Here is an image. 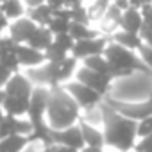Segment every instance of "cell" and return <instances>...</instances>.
Here are the masks:
<instances>
[{
	"mask_svg": "<svg viewBox=\"0 0 152 152\" xmlns=\"http://www.w3.org/2000/svg\"><path fill=\"white\" fill-rule=\"evenodd\" d=\"M104 57L113 66L111 79L131 77L132 73H143V75H150L152 77V72L147 68V64L141 61V57L132 54V50H127V48H124L113 41L107 43V47L104 50Z\"/></svg>",
	"mask_w": 152,
	"mask_h": 152,
	"instance_id": "cell-3",
	"label": "cell"
},
{
	"mask_svg": "<svg viewBox=\"0 0 152 152\" xmlns=\"http://www.w3.org/2000/svg\"><path fill=\"white\" fill-rule=\"evenodd\" d=\"M84 68H88L91 72H97V73H102V75H109V77H111V72H113V66L109 64V61L104 56L86 57L84 59Z\"/></svg>",
	"mask_w": 152,
	"mask_h": 152,
	"instance_id": "cell-21",
	"label": "cell"
},
{
	"mask_svg": "<svg viewBox=\"0 0 152 152\" xmlns=\"http://www.w3.org/2000/svg\"><path fill=\"white\" fill-rule=\"evenodd\" d=\"M77 79H79L81 84L91 88L93 91H97V93L102 95V97L107 93V90L111 88V83H113V79L109 77V75H102V73L91 72V70H88V68H84V66L77 72Z\"/></svg>",
	"mask_w": 152,
	"mask_h": 152,
	"instance_id": "cell-6",
	"label": "cell"
},
{
	"mask_svg": "<svg viewBox=\"0 0 152 152\" xmlns=\"http://www.w3.org/2000/svg\"><path fill=\"white\" fill-rule=\"evenodd\" d=\"M79 129H81V132H83L84 147H90V148H102V145H104V134H102L97 127H93V125H90V124H86V122H81V124H79Z\"/></svg>",
	"mask_w": 152,
	"mask_h": 152,
	"instance_id": "cell-14",
	"label": "cell"
},
{
	"mask_svg": "<svg viewBox=\"0 0 152 152\" xmlns=\"http://www.w3.org/2000/svg\"><path fill=\"white\" fill-rule=\"evenodd\" d=\"M2 109H4L7 115H11V116H20V115H25V113H27V109H29V100L6 95V99H4V102H2Z\"/></svg>",
	"mask_w": 152,
	"mask_h": 152,
	"instance_id": "cell-19",
	"label": "cell"
},
{
	"mask_svg": "<svg viewBox=\"0 0 152 152\" xmlns=\"http://www.w3.org/2000/svg\"><path fill=\"white\" fill-rule=\"evenodd\" d=\"M0 13L7 20H20V18H23L25 7H23L22 0H4L0 4Z\"/></svg>",
	"mask_w": 152,
	"mask_h": 152,
	"instance_id": "cell-20",
	"label": "cell"
},
{
	"mask_svg": "<svg viewBox=\"0 0 152 152\" xmlns=\"http://www.w3.org/2000/svg\"><path fill=\"white\" fill-rule=\"evenodd\" d=\"M140 36H141V39H143V43H145V45L152 47V31H148L147 27H141Z\"/></svg>",
	"mask_w": 152,
	"mask_h": 152,
	"instance_id": "cell-35",
	"label": "cell"
},
{
	"mask_svg": "<svg viewBox=\"0 0 152 152\" xmlns=\"http://www.w3.org/2000/svg\"><path fill=\"white\" fill-rule=\"evenodd\" d=\"M100 109H102V118H104L102 124L106 125L104 143L118 148L120 152H127L134 148L136 145L134 140L138 136V122L122 116L120 113L111 109L106 102L100 104Z\"/></svg>",
	"mask_w": 152,
	"mask_h": 152,
	"instance_id": "cell-1",
	"label": "cell"
},
{
	"mask_svg": "<svg viewBox=\"0 0 152 152\" xmlns=\"http://www.w3.org/2000/svg\"><path fill=\"white\" fill-rule=\"evenodd\" d=\"M2 2H4V0H0V4H2Z\"/></svg>",
	"mask_w": 152,
	"mask_h": 152,
	"instance_id": "cell-42",
	"label": "cell"
},
{
	"mask_svg": "<svg viewBox=\"0 0 152 152\" xmlns=\"http://www.w3.org/2000/svg\"><path fill=\"white\" fill-rule=\"evenodd\" d=\"M45 4L52 9V11H59L64 9V0H45Z\"/></svg>",
	"mask_w": 152,
	"mask_h": 152,
	"instance_id": "cell-36",
	"label": "cell"
},
{
	"mask_svg": "<svg viewBox=\"0 0 152 152\" xmlns=\"http://www.w3.org/2000/svg\"><path fill=\"white\" fill-rule=\"evenodd\" d=\"M134 150L136 152H152V134L143 136L141 141L134 145Z\"/></svg>",
	"mask_w": 152,
	"mask_h": 152,
	"instance_id": "cell-30",
	"label": "cell"
},
{
	"mask_svg": "<svg viewBox=\"0 0 152 152\" xmlns=\"http://www.w3.org/2000/svg\"><path fill=\"white\" fill-rule=\"evenodd\" d=\"M38 25L29 20V18H20V20H15L11 25H9V38L16 43V45H27L29 39L32 38V34L36 32Z\"/></svg>",
	"mask_w": 152,
	"mask_h": 152,
	"instance_id": "cell-9",
	"label": "cell"
},
{
	"mask_svg": "<svg viewBox=\"0 0 152 152\" xmlns=\"http://www.w3.org/2000/svg\"><path fill=\"white\" fill-rule=\"evenodd\" d=\"M64 90L68 91V95L77 102L79 107H84V109H90V107H95L102 102V95H99L97 91H93L91 88L81 84L79 81L77 83H68L64 86Z\"/></svg>",
	"mask_w": 152,
	"mask_h": 152,
	"instance_id": "cell-5",
	"label": "cell"
},
{
	"mask_svg": "<svg viewBox=\"0 0 152 152\" xmlns=\"http://www.w3.org/2000/svg\"><path fill=\"white\" fill-rule=\"evenodd\" d=\"M70 20H64V18H59V16H54L52 20H50V23L47 25V29L54 34V36H57V34H68V31H70Z\"/></svg>",
	"mask_w": 152,
	"mask_h": 152,
	"instance_id": "cell-25",
	"label": "cell"
},
{
	"mask_svg": "<svg viewBox=\"0 0 152 152\" xmlns=\"http://www.w3.org/2000/svg\"><path fill=\"white\" fill-rule=\"evenodd\" d=\"M140 11H141V16H143V27H147L148 31H152V4L143 6Z\"/></svg>",
	"mask_w": 152,
	"mask_h": 152,
	"instance_id": "cell-31",
	"label": "cell"
},
{
	"mask_svg": "<svg viewBox=\"0 0 152 152\" xmlns=\"http://www.w3.org/2000/svg\"><path fill=\"white\" fill-rule=\"evenodd\" d=\"M140 57H141V61L147 64V68L152 72V47H148V45H141L140 47Z\"/></svg>",
	"mask_w": 152,
	"mask_h": 152,
	"instance_id": "cell-29",
	"label": "cell"
},
{
	"mask_svg": "<svg viewBox=\"0 0 152 152\" xmlns=\"http://www.w3.org/2000/svg\"><path fill=\"white\" fill-rule=\"evenodd\" d=\"M32 90L34 88H32L31 81L25 77V75H20V73H13L11 79L7 81V84L4 86L6 95L16 97V99H23V100H29L31 99Z\"/></svg>",
	"mask_w": 152,
	"mask_h": 152,
	"instance_id": "cell-11",
	"label": "cell"
},
{
	"mask_svg": "<svg viewBox=\"0 0 152 152\" xmlns=\"http://www.w3.org/2000/svg\"><path fill=\"white\" fill-rule=\"evenodd\" d=\"M47 115H48V127L54 131H63L73 125L79 118V106L68 91L61 86H54L48 90V102H47Z\"/></svg>",
	"mask_w": 152,
	"mask_h": 152,
	"instance_id": "cell-2",
	"label": "cell"
},
{
	"mask_svg": "<svg viewBox=\"0 0 152 152\" xmlns=\"http://www.w3.org/2000/svg\"><path fill=\"white\" fill-rule=\"evenodd\" d=\"M111 41L127 48V50H140V47L143 45V39H141L140 34H132V32H125V31L113 32Z\"/></svg>",
	"mask_w": 152,
	"mask_h": 152,
	"instance_id": "cell-15",
	"label": "cell"
},
{
	"mask_svg": "<svg viewBox=\"0 0 152 152\" xmlns=\"http://www.w3.org/2000/svg\"><path fill=\"white\" fill-rule=\"evenodd\" d=\"M50 138H52V145H63L68 148H75V150H83L84 148V140H83V132L79 127H68L63 131H54L50 129Z\"/></svg>",
	"mask_w": 152,
	"mask_h": 152,
	"instance_id": "cell-7",
	"label": "cell"
},
{
	"mask_svg": "<svg viewBox=\"0 0 152 152\" xmlns=\"http://www.w3.org/2000/svg\"><path fill=\"white\" fill-rule=\"evenodd\" d=\"M20 134V136H31L32 134V124L25 120H18L16 116L6 115L4 120L0 122V140H4L7 136Z\"/></svg>",
	"mask_w": 152,
	"mask_h": 152,
	"instance_id": "cell-10",
	"label": "cell"
},
{
	"mask_svg": "<svg viewBox=\"0 0 152 152\" xmlns=\"http://www.w3.org/2000/svg\"><path fill=\"white\" fill-rule=\"evenodd\" d=\"M4 116H6V115H4V109H2V106H0V122L4 120Z\"/></svg>",
	"mask_w": 152,
	"mask_h": 152,
	"instance_id": "cell-41",
	"label": "cell"
},
{
	"mask_svg": "<svg viewBox=\"0 0 152 152\" xmlns=\"http://www.w3.org/2000/svg\"><path fill=\"white\" fill-rule=\"evenodd\" d=\"M83 6V0H64V9H73Z\"/></svg>",
	"mask_w": 152,
	"mask_h": 152,
	"instance_id": "cell-38",
	"label": "cell"
},
{
	"mask_svg": "<svg viewBox=\"0 0 152 152\" xmlns=\"http://www.w3.org/2000/svg\"><path fill=\"white\" fill-rule=\"evenodd\" d=\"M70 22H72V23L88 25L91 20H90V16H88V11H86V7L79 6V7H73V9H70Z\"/></svg>",
	"mask_w": 152,
	"mask_h": 152,
	"instance_id": "cell-26",
	"label": "cell"
},
{
	"mask_svg": "<svg viewBox=\"0 0 152 152\" xmlns=\"http://www.w3.org/2000/svg\"><path fill=\"white\" fill-rule=\"evenodd\" d=\"M107 6H109V2H95V4H91L90 7H86L90 20H102L104 15H106Z\"/></svg>",
	"mask_w": 152,
	"mask_h": 152,
	"instance_id": "cell-27",
	"label": "cell"
},
{
	"mask_svg": "<svg viewBox=\"0 0 152 152\" xmlns=\"http://www.w3.org/2000/svg\"><path fill=\"white\" fill-rule=\"evenodd\" d=\"M27 152H32V150H27Z\"/></svg>",
	"mask_w": 152,
	"mask_h": 152,
	"instance_id": "cell-43",
	"label": "cell"
},
{
	"mask_svg": "<svg viewBox=\"0 0 152 152\" xmlns=\"http://www.w3.org/2000/svg\"><path fill=\"white\" fill-rule=\"evenodd\" d=\"M16 56H18V63L20 66H27V68H36L41 66L45 61V54L31 48L29 45H18L16 47Z\"/></svg>",
	"mask_w": 152,
	"mask_h": 152,
	"instance_id": "cell-12",
	"label": "cell"
},
{
	"mask_svg": "<svg viewBox=\"0 0 152 152\" xmlns=\"http://www.w3.org/2000/svg\"><path fill=\"white\" fill-rule=\"evenodd\" d=\"M29 20H32L38 27H47L50 23V20L54 18V11L47 6V4H41L38 7H31L29 9Z\"/></svg>",
	"mask_w": 152,
	"mask_h": 152,
	"instance_id": "cell-18",
	"label": "cell"
},
{
	"mask_svg": "<svg viewBox=\"0 0 152 152\" xmlns=\"http://www.w3.org/2000/svg\"><path fill=\"white\" fill-rule=\"evenodd\" d=\"M11 75H13V73H11V72H9L2 63H0V90H4V86H6V84H7V81L11 79Z\"/></svg>",
	"mask_w": 152,
	"mask_h": 152,
	"instance_id": "cell-33",
	"label": "cell"
},
{
	"mask_svg": "<svg viewBox=\"0 0 152 152\" xmlns=\"http://www.w3.org/2000/svg\"><path fill=\"white\" fill-rule=\"evenodd\" d=\"M43 54H45V61L47 63H59V61H63V59L68 57V52L64 48H61L57 43H52Z\"/></svg>",
	"mask_w": 152,
	"mask_h": 152,
	"instance_id": "cell-23",
	"label": "cell"
},
{
	"mask_svg": "<svg viewBox=\"0 0 152 152\" xmlns=\"http://www.w3.org/2000/svg\"><path fill=\"white\" fill-rule=\"evenodd\" d=\"M68 34L72 36L73 41H84V39L100 38V32H99V31H93V29H90L88 25H81V23H70Z\"/></svg>",
	"mask_w": 152,
	"mask_h": 152,
	"instance_id": "cell-22",
	"label": "cell"
},
{
	"mask_svg": "<svg viewBox=\"0 0 152 152\" xmlns=\"http://www.w3.org/2000/svg\"><path fill=\"white\" fill-rule=\"evenodd\" d=\"M23 2H25V6L31 9V7H38V6L45 4V0H23Z\"/></svg>",
	"mask_w": 152,
	"mask_h": 152,
	"instance_id": "cell-39",
	"label": "cell"
},
{
	"mask_svg": "<svg viewBox=\"0 0 152 152\" xmlns=\"http://www.w3.org/2000/svg\"><path fill=\"white\" fill-rule=\"evenodd\" d=\"M120 27L122 31L125 32H132V34H140L141 27H143V16H141V11L138 9H127L124 11L122 15V20H120Z\"/></svg>",
	"mask_w": 152,
	"mask_h": 152,
	"instance_id": "cell-13",
	"label": "cell"
},
{
	"mask_svg": "<svg viewBox=\"0 0 152 152\" xmlns=\"http://www.w3.org/2000/svg\"><path fill=\"white\" fill-rule=\"evenodd\" d=\"M29 143H31L29 136L13 134V136L0 140V152H22Z\"/></svg>",
	"mask_w": 152,
	"mask_h": 152,
	"instance_id": "cell-17",
	"label": "cell"
},
{
	"mask_svg": "<svg viewBox=\"0 0 152 152\" xmlns=\"http://www.w3.org/2000/svg\"><path fill=\"white\" fill-rule=\"evenodd\" d=\"M54 43H57V45H59L61 48H64L66 52L72 50L73 45H75V41L72 39L70 34H57V36H54Z\"/></svg>",
	"mask_w": 152,
	"mask_h": 152,
	"instance_id": "cell-28",
	"label": "cell"
},
{
	"mask_svg": "<svg viewBox=\"0 0 152 152\" xmlns=\"http://www.w3.org/2000/svg\"><path fill=\"white\" fill-rule=\"evenodd\" d=\"M148 134H152V116H148L147 120L138 124V136L143 138V136H148Z\"/></svg>",
	"mask_w": 152,
	"mask_h": 152,
	"instance_id": "cell-32",
	"label": "cell"
},
{
	"mask_svg": "<svg viewBox=\"0 0 152 152\" xmlns=\"http://www.w3.org/2000/svg\"><path fill=\"white\" fill-rule=\"evenodd\" d=\"M52 43H54V34H52L47 27H38L27 45H29L31 48H36V50H39V52H45Z\"/></svg>",
	"mask_w": 152,
	"mask_h": 152,
	"instance_id": "cell-16",
	"label": "cell"
},
{
	"mask_svg": "<svg viewBox=\"0 0 152 152\" xmlns=\"http://www.w3.org/2000/svg\"><path fill=\"white\" fill-rule=\"evenodd\" d=\"M106 104L111 109H115L116 113H120L122 116H125L129 120H134L138 124L147 120L148 116H152V97L143 100V102H120V100H115V99L107 97Z\"/></svg>",
	"mask_w": 152,
	"mask_h": 152,
	"instance_id": "cell-4",
	"label": "cell"
},
{
	"mask_svg": "<svg viewBox=\"0 0 152 152\" xmlns=\"http://www.w3.org/2000/svg\"><path fill=\"white\" fill-rule=\"evenodd\" d=\"M122 15H124V11H120L116 6H113V4H109L107 6V9H106V15H104V22H106V25L109 27V29H113V27H120V20H122Z\"/></svg>",
	"mask_w": 152,
	"mask_h": 152,
	"instance_id": "cell-24",
	"label": "cell"
},
{
	"mask_svg": "<svg viewBox=\"0 0 152 152\" xmlns=\"http://www.w3.org/2000/svg\"><path fill=\"white\" fill-rule=\"evenodd\" d=\"M107 43H109L107 38H93V39H84V41H75V45L72 48V57L86 59L91 56H104Z\"/></svg>",
	"mask_w": 152,
	"mask_h": 152,
	"instance_id": "cell-8",
	"label": "cell"
},
{
	"mask_svg": "<svg viewBox=\"0 0 152 152\" xmlns=\"http://www.w3.org/2000/svg\"><path fill=\"white\" fill-rule=\"evenodd\" d=\"M43 152H79V150L68 148V147H63V145H50V147H45Z\"/></svg>",
	"mask_w": 152,
	"mask_h": 152,
	"instance_id": "cell-34",
	"label": "cell"
},
{
	"mask_svg": "<svg viewBox=\"0 0 152 152\" xmlns=\"http://www.w3.org/2000/svg\"><path fill=\"white\" fill-rule=\"evenodd\" d=\"M113 6H116L120 11H127L129 9V0H113V2H109Z\"/></svg>",
	"mask_w": 152,
	"mask_h": 152,
	"instance_id": "cell-37",
	"label": "cell"
},
{
	"mask_svg": "<svg viewBox=\"0 0 152 152\" xmlns=\"http://www.w3.org/2000/svg\"><path fill=\"white\" fill-rule=\"evenodd\" d=\"M81 152H102V148H90V147H84Z\"/></svg>",
	"mask_w": 152,
	"mask_h": 152,
	"instance_id": "cell-40",
	"label": "cell"
}]
</instances>
